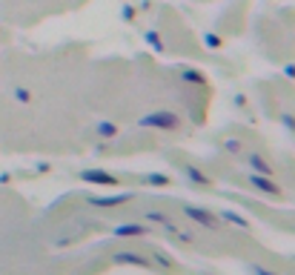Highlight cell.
Here are the masks:
<instances>
[{
    "instance_id": "obj_1",
    "label": "cell",
    "mask_w": 295,
    "mask_h": 275,
    "mask_svg": "<svg viewBox=\"0 0 295 275\" xmlns=\"http://www.w3.org/2000/svg\"><path fill=\"white\" fill-rule=\"evenodd\" d=\"M255 272H258V275H273V272H266V269H258V267H255Z\"/></svg>"
}]
</instances>
